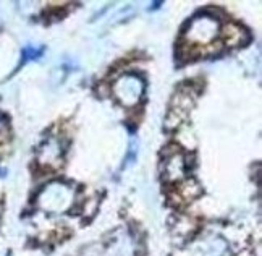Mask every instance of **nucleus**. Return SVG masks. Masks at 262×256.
Segmentation results:
<instances>
[{"label":"nucleus","mask_w":262,"mask_h":256,"mask_svg":"<svg viewBox=\"0 0 262 256\" xmlns=\"http://www.w3.org/2000/svg\"><path fill=\"white\" fill-rule=\"evenodd\" d=\"M222 41L220 43L224 44V47H238V46H245L248 41H249V36L248 33L245 31L243 28L236 23H225L222 26Z\"/></svg>","instance_id":"1"},{"label":"nucleus","mask_w":262,"mask_h":256,"mask_svg":"<svg viewBox=\"0 0 262 256\" xmlns=\"http://www.w3.org/2000/svg\"><path fill=\"white\" fill-rule=\"evenodd\" d=\"M178 187V194L181 198H183V201H193L194 198H198L201 193H203V190H201L199 183L194 180V179H189V180H185L181 185H177Z\"/></svg>","instance_id":"2"},{"label":"nucleus","mask_w":262,"mask_h":256,"mask_svg":"<svg viewBox=\"0 0 262 256\" xmlns=\"http://www.w3.org/2000/svg\"><path fill=\"white\" fill-rule=\"evenodd\" d=\"M186 117H188V114H185V112L177 110V109H170V112L165 117V127L170 130L180 128V125L186 120Z\"/></svg>","instance_id":"3"}]
</instances>
